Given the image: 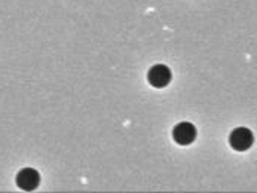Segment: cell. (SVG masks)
I'll return each mask as SVG.
<instances>
[{
    "label": "cell",
    "mask_w": 257,
    "mask_h": 193,
    "mask_svg": "<svg viewBox=\"0 0 257 193\" xmlns=\"http://www.w3.org/2000/svg\"><path fill=\"white\" fill-rule=\"evenodd\" d=\"M253 143H254L253 132L248 128H244V126L235 128L229 135V146L236 152L248 150L253 146Z\"/></svg>",
    "instance_id": "6da1fadb"
},
{
    "label": "cell",
    "mask_w": 257,
    "mask_h": 193,
    "mask_svg": "<svg viewBox=\"0 0 257 193\" xmlns=\"http://www.w3.org/2000/svg\"><path fill=\"white\" fill-rule=\"evenodd\" d=\"M171 79H173V72L165 64H156L147 72V82L158 89L168 86Z\"/></svg>",
    "instance_id": "7a4b0ae2"
},
{
    "label": "cell",
    "mask_w": 257,
    "mask_h": 193,
    "mask_svg": "<svg viewBox=\"0 0 257 193\" xmlns=\"http://www.w3.org/2000/svg\"><path fill=\"white\" fill-rule=\"evenodd\" d=\"M15 183L17 186L21 189V190H26V192H33L36 190L40 184V174L37 172V169L35 168H23L18 174H17V178H15Z\"/></svg>",
    "instance_id": "3957f363"
},
{
    "label": "cell",
    "mask_w": 257,
    "mask_h": 193,
    "mask_svg": "<svg viewBox=\"0 0 257 193\" xmlns=\"http://www.w3.org/2000/svg\"><path fill=\"white\" fill-rule=\"evenodd\" d=\"M198 131L193 123L190 122H180L173 129V140L180 146H189L196 140Z\"/></svg>",
    "instance_id": "277c9868"
}]
</instances>
